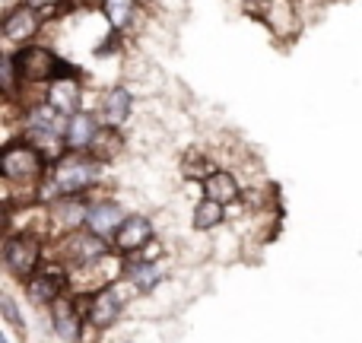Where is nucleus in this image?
<instances>
[{
  "label": "nucleus",
  "mask_w": 362,
  "mask_h": 343,
  "mask_svg": "<svg viewBox=\"0 0 362 343\" xmlns=\"http://www.w3.org/2000/svg\"><path fill=\"white\" fill-rule=\"evenodd\" d=\"M23 4L32 6L35 13H42V16H57L67 6V0H23Z\"/></svg>",
  "instance_id": "5701e85b"
},
{
  "label": "nucleus",
  "mask_w": 362,
  "mask_h": 343,
  "mask_svg": "<svg viewBox=\"0 0 362 343\" xmlns=\"http://www.w3.org/2000/svg\"><path fill=\"white\" fill-rule=\"evenodd\" d=\"M267 4H270V0H245V6H248V10H264Z\"/></svg>",
  "instance_id": "393cba45"
},
{
  "label": "nucleus",
  "mask_w": 362,
  "mask_h": 343,
  "mask_svg": "<svg viewBox=\"0 0 362 343\" xmlns=\"http://www.w3.org/2000/svg\"><path fill=\"white\" fill-rule=\"evenodd\" d=\"M127 280H131L134 289H140V293H153V289L163 283V270H159V264L153 261H134L124 267Z\"/></svg>",
  "instance_id": "6ab92c4d"
},
{
  "label": "nucleus",
  "mask_w": 362,
  "mask_h": 343,
  "mask_svg": "<svg viewBox=\"0 0 362 343\" xmlns=\"http://www.w3.org/2000/svg\"><path fill=\"white\" fill-rule=\"evenodd\" d=\"M124 293H121V283H108V286L95 289L89 296V306H86V318L93 327H112L118 321L121 308H124Z\"/></svg>",
  "instance_id": "39448f33"
},
{
  "label": "nucleus",
  "mask_w": 362,
  "mask_h": 343,
  "mask_svg": "<svg viewBox=\"0 0 362 343\" xmlns=\"http://www.w3.org/2000/svg\"><path fill=\"white\" fill-rule=\"evenodd\" d=\"M25 127L29 131H45V134H64L67 131V121H64V115L54 105L45 102V105H35L25 115Z\"/></svg>",
  "instance_id": "a211bd4d"
},
{
  "label": "nucleus",
  "mask_w": 362,
  "mask_h": 343,
  "mask_svg": "<svg viewBox=\"0 0 362 343\" xmlns=\"http://www.w3.org/2000/svg\"><path fill=\"white\" fill-rule=\"evenodd\" d=\"M223 219H226V207L216 204V200H210V197H200L197 204H194V210H191V226L197 232L219 229V226H223Z\"/></svg>",
  "instance_id": "f3484780"
},
{
  "label": "nucleus",
  "mask_w": 362,
  "mask_h": 343,
  "mask_svg": "<svg viewBox=\"0 0 362 343\" xmlns=\"http://www.w3.org/2000/svg\"><path fill=\"white\" fill-rule=\"evenodd\" d=\"M4 261H6V270L23 280H29L32 274L38 270V261H42V242L29 232L23 236H10L4 245Z\"/></svg>",
  "instance_id": "7ed1b4c3"
},
{
  "label": "nucleus",
  "mask_w": 362,
  "mask_h": 343,
  "mask_svg": "<svg viewBox=\"0 0 362 343\" xmlns=\"http://www.w3.org/2000/svg\"><path fill=\"white\" fill-rule=\"evenodd\" d=\"M48 105H54L61 115H76V108H80V86H76L74 76H54L48 86Z\"/></svg>",
  "instance_id": "4468645a"
},
{
  "label": "nucleus",
  "mask_w": 362,
  "mask_h": 343,
  "mask_svg": "<svg viewBox=\"0 0 362 343\" xmlns=\"http://www.w3.org/2000/svg\"><path fill=\"white\" fill-rule=\"evenodd\" d=\"M131 112H134V93H131L127 86L112 89V93L105 95V102H102V118H105V124H108V127H121V124H127Z\"/></svg>",
  "instance_id": "2eb2a0df"
},
{
  "label": "nucleus",
  "mask_w": 362,
  "mask_h": 343,
  "mask_svg": "<svg viewBox=\"0 0 362 343\" xmlns=\"http://www.w3.org/2000/svg\"><path fill=\"white\" fill-rule=\"evenodd\" d=\"M51 327H54V334L61 340L67 343H76L83 334V318H80V308H76L74 299H67V296H61V299L51 302Z\"/></svg>",
  "instance_id": "9d476101"
},
{
  "label": "nucleus",
  "mask_w": 362,
  "mask_h": 343,
  "mask_svg": "<svg viewBox=\"0 0 362 343\" xmlns=\"http://www.w3.org/2000/svg\"><path fill=\"white\" fill-rule=\"evenodd\" d=\"M64 248H67V257L76 264V267L95 264V261H102V257L108 255L105 236H99V232H93V229H76V232H70L67 242H64Z\"/></svg>",
  "instance_id": "423d86ee"
},
{
  "label": "nucleus",
  "mask_w": 362,
  "mask_h": 343,
  "mask_svg": "<svg viewBox=\"0 0 362 343\" xmlns=\"http://www.w3.org/2000/svg\"><path fill=\"white\" fill-rule=\"evenodd\" d=\"M200 191H204V197L216 200V204H223V207L226 204H238V197H242L238 178L229 169H213L204 181H200Z\"/></svg>",
  "instance_id": "ddd939ff"
},
{
  "label": "nucleus",
  "mask_w": 362,
  "mask_h": 343,
  "mask_svg": "<svg viewBox=\"0 0 362 343\" xmlns=\"http://www.w3.org/2000/svg\"><path fill=\"white\" fill-rule=\"evenodd\" d=\"M124 219H127V213L121 204H115V200H95V204H89L86 229L99 232V236H115L124 226Z\"/></svg>",
  "instance_id": "f8f14e48"
},
{
  "label": "nucleus",
  "mask_w": 362,
  "mask_h": 343,
  "mask_svg": "<svg viewBox=\"0 0 362 343\" xmlns=\"http://www.w3.org/2000/svg\"><path fill=\"white\" fill-rule=\"evenodd\" d=\"M181 169H185V175L187 178H200L204 181L206 175H210L213 169H206V159H204V153H191V156L181 163Z\"/></svg>",
  "instance_id": "4be33fe9"
},
{
  "label": "nucleus",
  "mask_w": 362,
  "mask_h": 343,
  "mask_svg": "<svg viewBox=\"0 0 362 343\" xmlns=\"http://www.w3.org/2000/svg\"><path fill=\"white\" fill-rule=\"evenodd\" d=\"M64 286H67V274L64 267H42L25 280V296L38 306H51L54 299L64 296Z\"/></svg>",
  "instance_id": "0eeeda50"
},
{
  "label": "nucleus",
  "mask_w": 362,
  "mask_h": 343,
  "mask_svg": "<svg viewBox=\"0 0 362 343\" xmlns=\"http://www.w3.org/2000/svg\"><path fill=\"white\" fill-rule=\"evenodd\" d=\"M102 137V127L99 121L93 118V115L86 112H76L67 118V131H64V140H67V146L74 153H83L89 150V146H95V140Z\"/></svg>",
  "instance_id": "9b49d317"
},
{
  "label": "nucleus",
  "mask_w": 362,
  "mask_h": 343,
  "mask_svg": "<svg viewBox=\"0 0 362 343\" xmlns=\"http://www.w3.org/2000/svg\"><path fill=\"white\" fill-rule=\"evenodd\" d=\"M102 175V165L95 159L86 156H74V159H64L57 163L54 169V181L45 187V194H51V200H64V197H76L83 194L95 178Z\"/></svg>",
  "instance_id": "f257e3e1"
},
{
  "label": "nucleus",
  "mask_w": 362,
  "mask_h": 343,
  "mask_svg": "<svg viewBox=\"0 0 362 343\" xmlns=\"http://www.w3.org/2000/svg\"><path fill=\"white\" fill-rule=\"evenodd\" d=\"M89 216V207L83 204V200L76 197H64V200H54V207H51V219H54L61 229L67 232H76L83 223H86Z\"/></svg>",
  "instance_id": "dca6fc26"
},
{
  "label": "nucleus",
  "mask_w": 362,
  "mask_h": 343,
  "mask_svg": "<svg viewBox=\"0 0 362 343\" xmlns=\"http://www.w3.org/2000/svg\"><path fill=\"white\" fill-rule=\"evenodd\" d=\"M140 4H153V0H140Z\"/></svg>",
  "instance_id": "a878e982"
},
{
  "label": "nucleus",
  "mask_w": 362,
  "mask_h": 343,
  "mask_svg": "<svg viewBox=\"0 0 362 343\" xmlns=\"http://www.w3.org/2000/svg\"><path fill=\"white\" fill-rule=\"evenodd\" d=\"M16 76H19L16 61H13V54H6L4 61H0V83H4V93L6 95L16 93Z\"/></svg>",
  "instance_id": "412c9836"
},
{
  "label": "nucleus",
  "mask_w": 362,
  "mask_h": 343,
  "mask_svg": "<svg viewBox=\"0 0 362 343\" xmlns=\"http://www.w3.org/2000/svg\"><path fill=\"white\" fill-rule=\"evenodd\" d=\"M42 19H45L42 13H35L25 4L13 6V10H6V16H4V38L6 42H16V45L32 42V38L38 35V29H42Z\"/></svg>",
  "instance_id": "6e6552de"
},
{
  "label": "nucleus",
  "mask_w": 362,
  "mask_h": 343,
  "mask_svg": "<svg viewBox=\"0 0 362 343\" xmlns=\"http://www.w3.org/2000/svg\"><path fill=\"white\" fill-rule=\"evenodd\" d=\"M153 223L146 216H127L124 226L115 232V248L121 255H140L144 248H150L153 242Z\"/></svg>",
  "instance_id": "1a4fd4ad"
},
{
  "label": "nucleus",
  "mask_w": 362,
  "mask_h": 343,
  "mask_svg": "<svg viewBox=\"0 0 362 343\" xmlns=\"http://www.w3.org/2000/svg\"><path fill=\"white\" fill-rule=\"evenodd\" d=\"M13 61H16V70L23 80L29 83H42V80H54V70L61 67L57 64V54L51 48H45V45H23V51L19 54H13Z\"/></svg>",
  "instance_id": "20e7f679"
},
{
  "label": "nucleus",
  "mask_w": 362,
  "mask_h": 343,
  "mask_svg": "<svg viewBox=\"0 0 362 343\" xmlns=\"http://www.w3.org/2000/svg\"><path fill=\"white\" fill-rule=\"evenodd\" d=\"M0 306H4V315L13 321V325H16V327H23V325H19V315H16V308H13V302H10V296H4V299H0Z\"/></svg>",
  "instance_id": "b1692460"
},
{
  "label": "nucleus",
  "mask_w": 362,
  "mask_h": 343,
  "mask_svg": "<svg viewBox=\"0 0 362 343\" xmlns=\"http://www.w3.org/2000/svg\"><path fill=\"white\" fill-rule=\"evenodd\" d=\"M0 172L13 185H35L45 175V156L32 144H10L0 153Z\"/></svg>",
  "instance_id": "f03ea898"
},
{
  "label": "nucleus",
  "mask_w": 362,
  "mask_h": 343,
  "mask_svg": "<svg viewBox=\"0 0 362 343\" xmlns=\"http://www.w3.org/2000/svg\"><path fill=\"white\" fill-rule=\"evenodd\" d=\"M137 4L140 0H102V13H105L108 25H112L115 32H121L134 23V16H137Z\"/></svg>",
  "instance_id": "aec40b11"
}]
</instances>
